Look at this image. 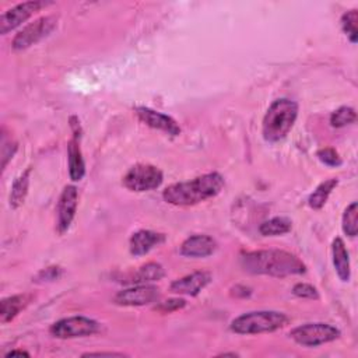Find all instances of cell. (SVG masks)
Wrapping results in <instances>:
<instances>
[{
	"instance_id": "6da1fadb",
	"label": "cell",
	"mask_w": 358,
	"mask_h": 358,
	"mask_svg": "<svg viewBox=\"0 0 358 358\" xmlns=\"http://www.w3.org/2000/svg\"><path fill=\"white\" fill-rule=\"evenodd\" d=\"M240 262L244 270L252 275L286 277L307 272L305 265L295 255L279 250L248 252L241 257Z\"/></svg>"
},
{
	"instance_id": "7a4b0ae2",
	"label": "cell",
	"mask_w": 358,
	"mask_h": 358,
	"mask_svg": "<svg viewBox=\"0 0 358 358\" xmlns=\"http://www.w3.org/2000/svg\"><path fill=\"white\" fill-rule=\"evenodd\" d=\"M224 178L217 172L204 174L188 182H179L168 186L163 197L174 206H193L217 196L224 188Z\"/></svg>"
},
{
	"instance_id": "3957f363",
	"label": "cell",
	"mask_w": 358,
	"mask_h": 358,
	"mask_svg": "<svg viewBox=\"0 0 358 358\" xmlns=\"http://www.w3.org/2000/svg\"><path fill=\"white\" fill-rule=\"evenodd\" d=\"M298 116V105L293 99L280 98L276 99L268 109L263 125L262 133L266 142L277 143L283 140L288 132L293 129Z\"/></svg>"
},
{
	"instance_id": "277c9868",
	"label": "cell",
	"mask_w": 358,
	"mask_h": 358,
	"mask_svg": "<svg viewBox=\"0 0 358 358\" xmlns=\"http://www.w3.org/2000/svg\"><path fill=\"white\" fill-rule=\"evenodd\" d=\"M288 316L277 311H254L235 318L231 322V330L238 334L272 333L288 323Z\"/></svg>"
},
{
	"instance_id": "5b68a950",
	"label": "cell",
	"mask_w": 358,
	"mask_h": 358,
	"mask_svg": "<svg viewBox=\"0 0 358 358\" xmlns=\"http://www.w3.org/2000/svg\"><path fill=\"white\" fill-rule=\"evenodd\" d=\"M291 339L304 347H318L340 337V330L329 323H305L290 333Z\"/></svg>"
},
{
	"instance_id": "8992f818",
	"label": "cell",
	"mask_w": 358,
	"mask_h": 358,
	"mask_svg": "<svg viewBox=\"0 0 358 358\" xmlns=\"http://www.w3.org/2000/svg\"><path fill=\"white\" fill-rule=\"evenodd\" d=\"M163 172L150 164H138L124 177V185L132 192H147L157 189L163 184Z\"/></svg>"
},
{
	"instance_id": "52a82bcc",
	"label": "cell",
	"mask_w": 358,
	"mask_h": 358,
	"mask_svg": "<svg viewBox=\"0 0 358 358\" xmlns=\"http://www.w3.org/2000/svg\"><path fill=\"white\" fill-rule=\"evenodd\" d=\"M99 330V323L94 319L86 316H70L55 322L49 332L56 339H76L86 337L97 333Z\"/></svg>"
},
{
	"instance_id": "ba28073f",
	"label": "cell",
	"mask_w": 358,
	"mask_h": 358,
	"mask_svg": "<svg viewBox=\"0 0 358 358\" xmlns=\"http://www.w3.org/2000/svg\"><path fill=\"white\" fill-rule=\"evenodd\" d=\"M56 26H58V22L55 17L52 16L41 17L34 23H30L29 26H26L22 31H19L12 45L16 51L27 49L38 44L44 38H47L56 29Z\"/></svg>"
},
{
	"instance_id": "9c48e42d",
	"label": "cell",
	"mask_w": 358,
	"mask_h": 358,
	"mask_svg": "<svg viewBox=\"0 0 358 358\" xmlns=\"http://www.w3.org/2000/svg\"><path fill=\"white\" fill-rule=\"evenodd\" d=\"M44 6H47L45 2H40V0H31V2H24L13 9L5 12L0 17V33L3 35L9 34L15 29L20 27L23 23H26L31 16H34L37 12H40Z\"/></svg>"
},
{
	"instance_id": "30bf717a",
	"label": "cell",
	"mask_w": 358,
	"mask_h": 358,
	"mask_svg": "<svg viewBox=\"0 0 358 358\" xmlns=\"http://www.w3.org/2000/svg\"><path fill=\"white\" fill-rule=\"evenodd\" d=\"M160 298V290L150 284H138L136 287L119 291L113 301L121 307H143L157 302Z\"/></svg>"
},
{
	"instance_id": "8fae6325",
	"label": "cell",
	"mask_w": 358,
	"mask_h": 358,
	"mask_svg": "<svg viewBox=\"0 0 358 358\" xmlns=\"http://www.w3.org/2000/svg\"><path fill=\"white\" fill-rule=\"evenodd\" d=\"M77 203H79V192L77 188L73 185H69L63 189L59 202H58V232L65 234L76 215L77 211Z\"/></svg>"
},
{
	"instance_id": "7c38bea8",
	"label": "cell",
	"mask_w": 358,
	"mask_h": 358,
	"mask_svg": "<svg viewBox=\"0 0 358 358\" xmlns=\"http://www.w3.org/2000/svg\"><path fill=\"white\" fill-rule=\"evenodd\" d=\"M136 115L143 124H146L147 127H150L153 129L165 132L171 136H179L181 135L179 125L168 115H164L161 112H157V111L146 108V106L136 108Z\"/></svg>"
},
{
	"instance_id": "4fadbf2b",
	"label": "cell",
	"mask_w": 358,
	"mask_h": 358,
	"mask_svg": "<svg viewBox=\"0 0 358 358\" xmlns=\"http://www.w3.org/2000/svg\"><path fill=\"white\" fill-rule=\"evenodd\" d=\"M211 282V275L207 272H195L182 279L172 282L170 290L174 294L196 297L202 290H204Z\"/></svg>"
},
{
	"instance_id": "5bb4252c",
	"label": "cell",
	"mask_w": 358,
	"mask_h": 358,
	"mask_svg": "<svg viewBox=\"0 0 358 358\" xmlns=\"http://www.w3.org/2000/svg\"><path fill=\"white\" fill-rule=\"evenodd\" d=\"M217 250V243L204 234L192 235L181 245V255L186 258H207Z\"/></svg>"
},
{
	"instance_id": "9a60e30c",
	"label": "cell",
	"mask_w": 358,
	"mask_h": 358,
	"mask_svg": "<svg viewBox=\"0 0 358 358\" xmlns=\"http://www.w3.org/2000/svg\"><path fill=\"white\" fill-rule=\"evenodd\" d=\"M164 243H165L164 234L150 231V229H140L132 235L129 248H131L132 255L143 257Z\"/></svg>"
},
{
	"instance_id": "2e32d148",
	"label": "cell",
	"mask_w": 358,
	"mask_h": 358,
	"mask_svg": "<svg viewBox=\"0 0 358 358\" xmlns=\"http://www.w3.org/2000/svg\"><path fill=\"white\" fill-rule=\"evenodd\" d=\"M332 254H333V265L336 269V273L339 279L344 283H347L351 277V269H350V255L345 248L344 241L341 238H336L332 245Z\"/></svg>"
},
{
	"instance_id": "e0dca14e",
	"label": "cell",
	"mask_w": 358,
	"mask_h": 358,
	"mask_svg": "<svg viewBox=\"0 0 358 358\" xmlns=\"http://www.w3.org/2000/svg\"><path fill=\"white\" fill-rule=\"evenodd\" d=\"M80 139L73 138L69 142L67 146V158H69V175L70 179L74 182H79L83 179V177L86 175V164H84V158L81 154V149H80Z\"/></svg>"
},
{
	"instance_id": "ac0fdd59",
	"label": "cell",
	"mask_w": 358,
	"mask_h": 358,
	"mask_svg": "<svg viewBox=\"0 0 358 358\" xmlns=\"http://www.w3.org/2000/svg\"><path fill=\"white\" fill-rule=\"evenodd\" d=\"M27 304V295H13L2 300V302H0V322L8 323L13 320L22 312V309L26 308Z\"/></svg>"
},
{
	"instance_id": "d6986e66",
	"label": "cell",
	"mask_w": 358,
	"mask_h": 358,
	"mask_svg": "<svg viewBox=\"0 0 358 358\" xmlns=\"http://www.w3.org/2000/svg\"><path fill=\"white\" fill-rule=\"evenodd\" d=\"M165 276V270L160 263H147L143 265L132 277L133 284H147L153 282H158Z\"/></svg>"
},
{
	"instance_id": "ffe728a7",
	"label": "cell",
	"mask_w": 358,
	"mask_h": 358,
	"mask_svg": "<svg viewBox=\"0 0 358 358\" xmlns=\"http://www.w3.org/2000/svg\"><path fill=\"white\" fill-rule=\"evenodd\" d=\"M30 174L31 168H29L26 172H23L13 184L12 186V193H10V206L13 209H19L29 193V186H30Z\"/></svg>"
},
{
	"instance_id": "44dd1931",
	"label": "cell",
	"mask_w": 358,
	"mask_h": 358,
	"mask_svg": "<svg viewBox=\"0 0 358 358\" xmlns=\"http://www.w3.org/2000/svg\"><path fill=\"white\" fill-rule=\"evenodd\" d=\"M293 228L291 220L287 217H275L261 224L259 231L265 236H279L290 232Z\"/></svg>"
},
{
	"instance_id": "7402d4cb",
	"label": "cell",
	"mask_w": 358,
	"mask_h": 358,
	"mask_svg": "<svg viewBox=\"0 0 358 358\" xmlns=\"http://www.w3.org/2000/svg\"><path fill=\"white\" fill-rule=\"evenodd\" d=\"M337 184H339V181H337L336 178H332V179H327V181L322 182V184L314 190V193L309 196V199H308L309 206H311L312 209H315V210L322 209V207L325 206V203L327 202V199H329L332 190L337 186Z\"/></svg>"
},
{
	"instance_id": "603a6c76",
	"label": "cell",
	"mask_w": 358,
	"mask_h": 358,
	"mask_svg": "<svg viewBox=\"0 0 358 358\" xmlns=\"http://www.w3.org/2000/svg\"><path fill=\"white\" fill-rule=\"evenodd\" d=\"M357 121V113L350 106H341L334 111L330 116V124L333 128H344Z\"/></svg>"
},
{
	"instance_id": "cb8c5ba5",
	"label": "cell",
	"mask_w": 358,
	"mask_h": 358,
	"mask_svg": "<svg viewBox=\"0 0 358 358\" xmlns=\"http://www.w3.org/2000/svg\"><path fill=\"white\" fill-rule=\"evenodd\" d=\"M358 12L350 10L343 15L341 17V29L351 44H357L358 40Z\"/></svg>"
},
{
	"instance_id": "d4e9b609",
	"label": "cell",
	"mask_w": 358,
	"mask_h": 358,
	"mask_svg": "<svg viewBox=\"0 0 358 358\" xmlns=\"http://www.w3.org/2000/svg\"><path fill=\"white\" fill-rule=\"evenodd\" d=\"M357 215H358V204L357 202H352L343 214V231L345 235L354 238L358 231L357 225Z\"/></svg>"
},
{
	"instance_id": "484cf974",
	"label": "cell",
	"mask_w": 358,
	"mask_h": 358,
	"mask_svg": "<svg viewBox=\"0 0 358 358\" xmlns=\"http://www.w3.org/2000/svg\"><path fill=\"white\" fill-rule=\"evenodd\" d=\"M318 158L325 164V165H329V167H339L341 165V158L339 156V153L330 147H326V149H320L318 153H316Z\"/></svg>"
},
{
	"instance_id": "4316f807",
	"label": "cell",
	"mask_w": 358,
	"mask_h": 358,
	"mask_svg": "<svg viewBox=\"0 0 358 358\" xmlns=\"http://www.w3.org/2000/svg\"><path fill=\"white\" fill-rule=\"evenodd\" d=\"M293 294L300 297V298H308V300H318L319 294L316 291V288L311 284L307 283H298L294 286L293 288Z\"/></svg>"
},
{
	"instance_id": "83f0119b",
	"label": "cell",
	"mask_w": 358,
	"mask_h": 358,
	"mask_svg": "<svg viewBox=\"0 0 358 358\" xmlns=\"http://www.w3.org/2000/svg\"><path fill=\"white\" fill-rule=\"evenodd\" d=\"M185 305H186L185 300H182V298H172V300H168L165 302H161L157 307V309L164 312V314H170V312H174V311H178V309H182Z\"/></svg>"
},
{
	"instance_id": "f1b7e54d",
	"label": "cell",
	"mask_w": 358,
	"mask_h": 358,
	"mask_svg": "<svg viewBox=\"0 0 358 358\" xmlns=\"http://www.w3.org/2000/svg\"><path fill=\"white\" fill-rule=\"evenodd\" d=\"M62 270L58 266H52V268H47L45 270L40 272L38 276H37V282H54V280H58L59 276H60Z\"/></svg>"
},
{
	"instance_id": "f546056e",
	"label": "cell",
	"mask_w": 358,
	"mask_h": 358,
	"mask_svg": "<svg viewBox=\"0 0 358 358\" xmlns=\"http://www.w3.org/2000/svg\"><path fill=\"white\" fill-rule=\"evenodd\" d=\"M16 150H17L16 143H13V145H12V142H10V143H6V142L3 140V146H2V160H3L2 167H3V170L6 168V165H8L9 160H12V158H13V156H15Z\"/></svg>"
},
{
	"instance_id": "4dcf8cb0",
	"label": "cell",
	"mask_w": 358,
	"mask_h": 358,
	"mask_svg": "<svg viewBox=\"0 0 358 358\" xmlns=\"http://www.w3.org/2000/svg\"><path fill=\"white\" fill-rule=\"evenodd\" d=\"M124 354H117V352H86L83 354V357H122Z\"/></svg>"
},
{
	"instance_id": "1f68e13d",
	"label": "cell",
	"mask_w": 358,
	"mask_h": 358,
	"mask_svg": "<svg viewBox=\"0 0 358 358\" xmlns=\"http://www.w3.org/2000/svg\"><path fill=\"white\" fill-rule=\"evenodd\" d=\"M16 355H20V357H30V354L27 352V351H24V350H12L10 352H8L6 354V357L9 358V357H16Z\"/></svg>"
}]
</instances>
